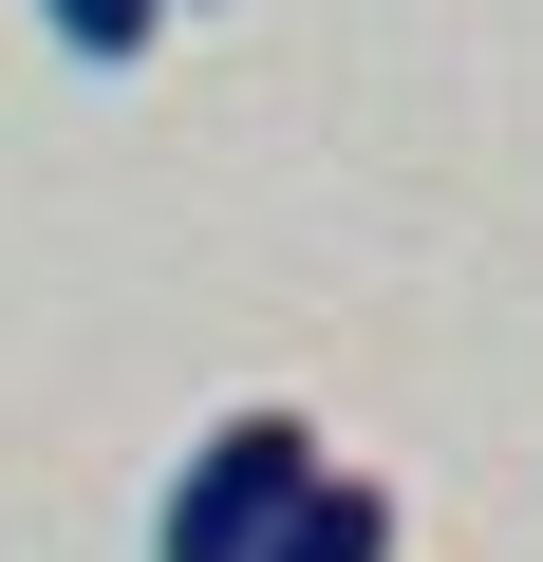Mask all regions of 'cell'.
I'll return each instance as SVG.
<instances>
[{
  "mask_svg": "<svg viewBox=\"0 0 543 562\" xmlns=\"http://www.w3.org/2000/svg\"><path fill=\"white\" fill-rule=\"evenodd\" d=\"M319 487H338V431L262 394V413H225V431L169 469V506H150V562H262V543H282Z\"/></svg>",
  "mask_w": 543,
  "mask_h": 562,
  "instance_id": "6da1fadb",
  "label": "cell"
},
{
  "mask_svg": "<svg viewBox=\"0 0 543 562\" xmlns=\"http://www.w3.org/2000/svg\"><path fill=\"white\" fill-rule=\"evenodd\" d=\"M38 20H57V38H76V57H94V76H132V57H150V38H169V0H38Z\"/></svg>",
  "mask_w": 543,
  "mask_h": 562,
  "instance_id": "3957f363",
  "label": "cell"
},
{
  "mask_svg": "<svg viewBox=\"0 0 543 562\" xmlns=\"http://www.w3.org/2000/svg\"><path fill=\"white\" fill-rule=\"evenodd\" d=\"M262 562H394V487H357V469H338V487H319L282 543H262Z\"/></svg>",
  "mask_w": 543,
  "mask_h": 562,
  "instance_id": "7a4b0ae2",
  "label": "cell"
}]
</instances>
